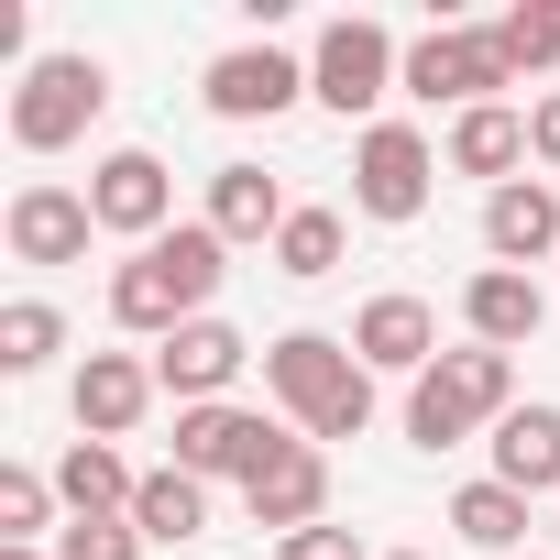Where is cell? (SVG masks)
<instances>
[{
  "instance_id": "cell-1",
  "label": "cell",
  "mask_w": 560,
  "mask_h": 560,
  "mask_svg": "<svg viewBox=\"0 0 560 560\" xmlns=\"http://www.w3.org/2000/svg\"><path fill=\"white\" fill-rule=\"evenodd\" d=\"M220 253H231V242H220L209 220H176L165 242H143V253L110 275V319H121L132 341H176V330L209 319V298H220V275H231Z\"/></svg>"
},
{
  "instance_id": "cell-2",
  "label": "cell",
  "mask_w": 560,
  "mask_h": 560,
  "mask_svg": "<svg viewBox=\"0 0 560 560\" xmlns=\"http://www.w3.org/2000/svg\"><path fill=\"white\" fill-rule=\"evenodd\" d=\"M264 396L298 418V440H363L374 429V374H363V352L352 341H330V330H287L264 352Z\"/></svg>"
},
{
  "instance_id": "cell-3",
  "label": "cell",
  "mask_w": 560,
  "mask_h": 560,
  "mask_svg": "<svg viewBox=\"0 0 560 560\" xmlns=\"http://www.w3.org/2000/svg\"><path fill=\"white\" fill-rule=\"evenodd\" d=\"M505 407H516V363L483 352V341H462V352H440V363L407 385V440H418V451H462V440L494 429Z\"/></svg>"
},
{
  "instance_id": "cell-4",
  "label": "cell",
  "mask_w": 560,
  "mask_h": 560,
  "mask_svg": "<svg viewBox=\"0 0 560 560\" xmlns=\"http://www.w3.org/2000/svg\"><path fill=\"white\" fill-rule=\"evenodd\" d=\"M100 110H110V67L100 56H34L23 89H12V143L23 154H67Z\"/></svg>"
},
{
  "instance_id": "cell-5",
  "label": "cell",
  "mask_w": 560,
  "mask_h": 560,
  "mask_svg": "<svg viewBox=\"0 0 560 560\" xmlns=\"http://www.w3.org/2000/svg\"><path fill=\"white\" fill-rule=\"evenodd\" d=\"M275 451H287V429H275L264 407H176V472H198V483H253Z\"/></svg>"
},
{
  "instance_id": "cell-6",
  "label": "cell",
  "mask_w": 560,
  "mask_h": 560,
  "mask_svg": "<svg viewBox=\"0 0 560 560\" xmlns=\"http://www.w3.org/2000/svg\"><path fill=\"white\" fill-rule=\"evenodd\" d=\"M494 89H516L494 23H440V34L407 45V100H462V110H483Z\"/></svg>"
},
{
  "instance_id": "cell-7",
  "label": "cell",
  "mask_w": 560,
  "mask_h": 560,
  "mask_svg": "<svg viewBox=\"0 0 560 560\" xmlns=\"http://www.w3.org/2000/svg\"><path fill=\"white\" fill-rule=\"evenodd\" d=\"M429 176H440V154H429V132H407V121H374V132L352 143V209H363V220H418V209H429Z\"/></svg>"
},
{
  "instance_id": "cell-8",
  "label": "cell",
  "mask_w": 560,
  "mask_h": 560,
  "mask_svg": "<svg viewBox=\"0 0 560 560\" xmlns=\"http://www.w3.org/2000/svg\"><path fill=\"white\" fill-rule=\"evenodd\" d=\"M89 209H100V231H121L132 253L165 242V231H176V176H165V154H143V143L100 154V165H89Z\"/></svg>"
},
{
  "instance_id": "cell-9",
  "label": "cell",
  "mask_w": 560,
  "mask_h": 560,
  "mask_svg": "<svg viewBox=\"0 0 560 560\" xmlns=\"http://www.w3.org/2000/svg\"><path fill=\"white\" fill-rule=\"evenodd\" d=\"M396 78H407V56H396V34H385V23H330V34H319V56H308V100H330L341 121H352V110H374Z\"/></svg>"
},
{
  "instance_id": "cell-10",
  "label": "cell",
  "mask_w": 560,
  "mask_h": 560,
  "mask_svg": "<svg viewBox=\"0 0 560 560\" xmlns=\"http://www.w3.org/2000/svg\"><path fill=\"white\" fill-rule=\"evenodd\" d=\"M242 363H253V341H242L231 319H187L176 341H154V385H165L176 407H220Z\"/></svg>"
},
{
  "instance_id": "cell-11",
  "label": "cell",
  "mask_w": 560,
  "mask_h": 560,
  "mask_svg": "<svg viewBox=\"0 0 560 560\" xmlns=\"http://www.w3.org/2000/svg\"><path fill=\"white\" fill-rule=\"evenodd\" d=\"M242 505H253V527H330V451L319 440H287L253 483H242Z\"/></svg>"
},
{
  "instance_id": "cell-12",
  "label": "cell",
  "mask_w": 560,
  "mask_h": 560,
  "mask_svg": "<svg viewBox=\"0 0 560 560\" xmlns=\"http://www.w3.org/2000/svg\"><path fill=\"white\" fill-rule=\"evenodd\" d=\"M220 121H275L287 100H308V67L298 56H275V45H231V56H209V89H198Z\"/></svg>"
},
{
  "instance_id": "cell-13",
  "label": "cell",
  "mask_w": 560,
  "mask_h": 560,
  "mask_svg": "<svg viewBox=\"0 0 560 560\" xmlns=\"http://www.w3.org/2000/svg\"><path fill=\"white\" fill-rule=\"evenodd\" d=\"M352 352H363V374H429L440 363V308L429 298H363V319H352Z\"/></svg>"
},
{
  "instance_id": "cell-14",
  "label": "cell",
  "mask_w": 560,
  "mask_h": 560,
  "mask_svg": "<svg viewBox=\"0 0 560 560\" xmlns=\"http://www.w3.org/2000/svg\"><path fill=\"white\" fill-rule=\"evenodd\" d=\"M154 396H165V385H154L143 352H89V363H78V429H89V440H132Z\"/></svg>"
},
{
  "instance_id": "cell-15",
  "label": "cell",
  "mask_w": 560,
  "mask_h": 560,
  "mask_svg": "<svg viewBox=\"0 0 560 560\" xmlns=\"http://www.w3.org/2000/svg\"><path fill=\"white\" fill-rule=\"evenodd\" d=\"M538 319H549V298H538V275H516V264H483L472 287H462V330H472L483 352L538 341Z\"/></svg>"
},
{
  "instance_id": "cell-16",
  "label": "cell",
  "mask_w": 560,
  "mask_h": 560,
  "mask_svg": "<svg viewBox=\"0 0 560 560\" xmlns=\"http://www.w3.org/2000/svg\"><path fill=\"white\" fill-rule=\"evenodd\" d=\"M0 231H12V253H23V264H78V253H89V231H100V209H89L78 187H23Z\"/></svg>"
},
{
  "instance_id": "cell-17",
  "label": "cell",
  "mask_w": 560,
  "mask_h": 560,
  "mask_svg": "<svg viewBox=\"0 0 560 560\" xmlns=\"http://www.w3.org/2000/svg\"><path fill=\"white\" fill-rule=\"evenodd\" d=\"M483 253L494 264H538V253H560V198H549V176H516V187H494L483 198Z\"/></svg>"
},
{
  "instance_id": "cell-18",
  "label": "cell",
  "mask_w": 560,
  "mask_h": 560,
  "mask_svg": "<svg viewBox=\"0 0 560 560\" xmlns=\"http://www.w3.org/2000/svg\"><path fill=\"white\" fill-rule=\"evenodd\" d=\"M494 483L560 494V407H505L494 418Z\"/></svg>"
},
{
  "instance_id": "cell-19",
  "label": "cell",
  "mask_w": 560,
  "mask_h": 560,
  "mask_svg": "<svg viewBox=\"0 0 560 560\" xmlns=\"http://www.w3.org/2000/svg\"><path fill=\"white\" fill-rule=\"evenodd\" d=\"M287 220H298V209H287V187H275L264 165H220V176H209V231H220V242H275Z\"/></svg>"
},
{
  "instance_id": "cell-20",
  "label": "cell",
  "mask_w": 560,
  "mask_h": 560,
  "mask_svg": "<svg viewBox=\"0 0 560 560\" xmlns=\"http://www.w3.org/2000/svg\"><path fill=\"white\" fill-rule=\"evenodd\" d=\"M516 165H527V110L483 100V110L451 121V176H494V187H516Z\"/></svg>"
},
{
  "instance_id": "cell-21",
  "label": "cell",
  "mask_w": 560,
  "mask_h": 560,
  "mask_svg": "<svg viewBox=\"0 0 560 560\" xmlns=\"http://www.w3.org/2000/svg\"><path fill=\"white\" fill-rule=\"evenodd\" d=\"M56 494L78 505V516H132V494H143V472L110 451V440H78L67 462H56Z\"/></svg>"
},
{
  "instance_id": "cell-22",
  "label": "cell",
  "mask_w": 560,
  "mask_h": 560,
  "mask_svg": "<svg viewBox=\"0 0 560 560\" xmlns=\"http://www.w3.org/2000/svg\"><path fill=\"white\" fill-rule=\"evenodd\" d=\"M132 527H143L154 549L198 538V527H209V483H198V472H176V462H165V472H143V494H132Z\"/></svg>"
},
{
  "instance_id": "cell-23",
  "label": "cell",
  "mask_w": 560,
  "mask_h": 560,
  "mask_svg": "<svg viewBox=\"0 0 560 560\" xmlns=\"http://www.w3.org/2000/svg\"><path fill=\"white\" fill-rule=\"evenodd\" d=\"M451 527H462L472 549H516V538H527V494L483 472V483H462V494H451Z\"/></svg>"
},
{
  "instance_id": "cell-24",
  "label": "cell",
  "mask_w": 560,
  "mask_h": 560,
  "mask_svg": "<svg viewBox=\"0 0 560 560\" xmlns=\"http://www.w3.org/2000/svg\"><path fill=\"white\" fill-rule=\"evenodd\" d=\"M330 264H341V209H298L287 231H275V275H298V287H319Z\"/></svg>"
},
{
  "instance_id": "cell-25",
  "label": "cell",
  "mask_w": 560,
  "mask_h": 560,
  "mask_svg": "<svg viewBox=\"0 0 560 560\" xmlns=\"http://www.w3.org/2000/svg\"><path fill=\"white\" fill-rule=\"evenodd\" d=\"M56 341H67V319H56L45 298H12V308H0V374H34V363H56Z\"/></svg>"
},
{
  "instance_id": "cell-26",
  "label": "cell",
  "mask_w": 560,
  "mask_h": 560,
  "mask_svg": "<svg viewBox=\"0 0 560 560\" xmlns=\"http://www.w3.org/2000/svg\"><path fill=\"white\" fill-rule=\"evenodd\" d=\"M494 45H505V67H516V78L560 67V0H516V12L494 23Z\"/></svg>"
},
{
  "instance_id": "cell-27",
  "label": "cell",
  "mask_w": 560,
  "mask_h": 560,
  "mask_svg": "<svg viewBox=\"0 0 560 560\" xmlns=\"http://www.w3.org/2000/svg\"><path fill=\"white\" fill-rule=\"evenodd\" d=\"M45 516H56V483L12 462V472H0V549H34V538H45Z\"/></svg>"
},
{
  "instance_id": "cell-28",
  "label": "cell",
  "mask_w": 560,
  "mask_h": 560,
  "mask_svg": "<svg viewBox=\"0 0 560 560\" xmlns=\"http://www.w3.org/2000/svg\"><path fill=\"white\" fill-rule=\"evenodd\" d=\"M56 560H143V527H132V516H78V527L56 538Z\"/></svg>"
},
{
  "instance_id": "cell-29",
  "label": "cell",
  "mask_w": 560,
  "mask_h": 560,
  "mask_svg": "<svg viewBox=\"0 0 560 560\" xmlns=\"http://www.w3.org/2000/svg\"><path fill=\"white\" fill-rule=\"evenodd\" d=\"M275 560H363L352 527H298V538H275Z\"/></svg>"
},
{
  "instance_id": "cell-30",
  "label": "cell",
  "mask_w": 560,
  "mask_h": 560,
  "mask_svg": "<svg viewBox=\"0 0 560 560\" xmlns=\"http://www.w3.org/2000/svg\"><path fill=\"white\" fill-rule=\"evenodd\" d=\"M527 154H538V165H560V89L527 110Z\"/></svg>"
},
{
  "instance_id": "cell-31",
  "label": "cell",
  "mask_w": 560,
  "mask_h": 560,
  "mask_svg": "<svg viewBox=\"0 0 560 560\" xmlns=\"http://www.w3.org/2000/svg\"><path fill=\"white\" fill-rule=\"evenodd\" d=\"M0 560H45V549H0Z\"/></svg>"
},
{
  "instance_id": "cell-32",
  "label": "cell",
  "mask_w": 560,
  "mask_h": 560,
  "mask_svg": "<svg viewBox=\"0 0 560 560\" xmlns=\"http://www.w3.org/2000/svg\"><path fill=\"white\" fill-rule=\"evenodd\" d=\"M385 560H429V549H385Z\"/></svg>"
}]
</instances>
